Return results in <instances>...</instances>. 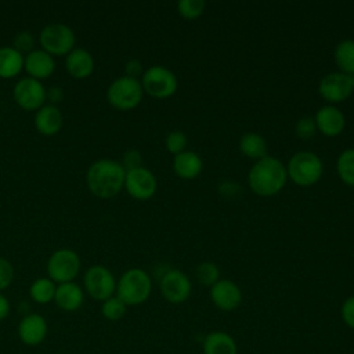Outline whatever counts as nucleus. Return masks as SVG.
I'll return each instance as SVG.
<instances>
[{
	"label": "nucleus",
	"instance_id": "13",
	"mask_svg": "<svg viewBox=\"0 0 354 354\" xmlns=\"http://www.w3.org/2000/svg\"><path fill=\"white\" fill-rule=\"evenodd\" d=\"M15 102L25 111H36L44 105L46 90L40 80L33 77H22L12 90Z\"/></svg>",
	"mask_w": 354,
	"mask_h": 354
},
{
	"label": "nucleus",
	"instance_id": "39",
	"mask_svg": "<svg viewBox=\"0 0 354 354\" xmlns=\"http://www.w3.org/2000/svg\"><path fill=\"white\" fill-rule=\"evenodd\" d=\"M10 310H11V307H10L8 299L0 292V321L6 319L8 317Z\"/></svg>",
	"mask_w": 354,
	"mask_h": 354
},
{
	"label": "nucleus",
	"instance_id": "5",
	"mask_svg": "<svg viewBox=\"0 0 354 354\" xmlns=\"http://www.w3.org/2000/svg\"><path fill=\"white\" fill-rule=\"evenodd\" d=\"M142 95L144 90L141 82L126 75L115 79L106 90L108 102L119 111L134 109L141 102Z\"/></svg>",
	"mask_w": 354,
	"mask_h": 354
},
{
	"label": "nucleus",
	"instance_id": "38",
	"mask_svg": "<svg viewBox=\"0 0 354 354\" xmlns=\"http://www.w3.org/2000/svg\"><path fill=\"white\" fill-rule=\"evenodd\" d=\"M218 191H220V194H223L224 196L231 198V196L236 195L238 192H241V187L236 185V184L232 183V181H224V183H221V184L218 185Z\"/></svg>",
	"mask_w": 354,
	"mask_h": 354
},
{
	"label": "nucleus",
	"instance_id": "25",
	"mask_svg": "<svg viewBox=\"0 0 354 354\" xmlns=\"http://www.w3.org/2000/svg\"><path fill=\"white\" fill-rule=\"evenodd\" d=\"M333 59L339 68V72L353 75L354 73V40L344 39L339 41L333 51Z\"/></svg>",
	"mask_w": 354,
	"mask_h": 354
},
{
	"label": "nucleus",
	"instance_id": "6",
	"mask_svg": "<svg viewBox=\"0 0 354 354\" xmlns=\"http://www.w3.org/2000/svg\"><path fill=\"white\" fill-rule=\"evenodd\" d=\"M140 82L144 93L158 100L171 97L178 88L176 73L163 65H152L145 69Z\"/></svg>",
	"mask_w": 354,
	"mask_h": 354
},
{
	"label": "nucleus",
	"instance_id": "30",
	"mask_svg": "<svg viewBox=\"0 0 354 354\" xmlns=\"http://www.w3.org/2000/svg\"><path fill=\"white\" fill-rule=\"evenodd\" d=\"M206 8V3L203 0H180L177 3L178 14L185 19H196L199 18Z\"/></svg>",
	"mask_w": 354,
	"mask_h": 354
},
{
	"label": "nucleus",
	"instance_id": "26",
	"mask_svg": "<svg viewBox=\"0 0 354 354\" xmlns=\"http://www.w3.org/2000/svg\"><path fill=\"white\" fill-rule=\"evenodd\" d=\"M55 283L50 278H37L29 288L30 299L39 304H47L54 301L55 296Z\"/></svg>",
	"mask_w": 354,
	"mask_h": 354
},
{
	"label": "nucleus",
	"instance_id": "32",
	"mask_svg": "<svg viewBox=\"0 0 354 354\" xmlns=\"http://www.w3.org/2000/svg\"><path fill=\"white\" fill-rule=\"evenodd\" d=\"M315 131H317V126H315L314 116H301L295 124V133L301 140H308L314 137Z\"/></svg>",
	"mask_w": 354,
	"mask_h": 354
},
{
	"label": "nucleus",
	"instance_id": "34",
	"mask_svg": "<svg viewBox=\"0 0 354 354\" xmlns=\"http://www.w3.org/2000/svg\"><path fill=\"white\" fill-rule=\"evenodd\" d=\"M12 279H14L12 264L8 260L0 257V292L7 289L11 285Z\"/></svg>",
	"mask_w": 354,
	"mask_h": 354
},
{
	"label": "nucleus",
	"instance_id": "29",
	"mask_svg": "<svg viewBox=\"0 0 354 354\" xmlns=\"http://www.w3.org/2000/svg\"><path fill=\"white\" fill-rule=\"evenodd\" d=\"M127 311V306L115 295L101 304V314L108 321H119L124 317Z\"/></svg>",
	"mask_w": 354,
	"mask_h": 354
},
{
	"label": "nucleus",
	"instance_id": "37",
	"mask_svg": "<svg viewBox=\"0 0 354 354\" xmlns=\"http://www.w3.org/2000/svg\"><path fill=\"white\" fill-rule=\"evenodd\" d=\"M124 72H126V76H129V77H133V79L141 77L142 73H144L141 61H138V59L127 61L126 65H124Z\"/></svg>",
	"mask_w": 354,
	"mask_h": 354
},
{
	"label": "nucleus",
	"instance_id": "16",
	"mask_svg": "<svg viewBox=\"0 0 354 354\" xmlns=\"http://www.w3.org/2000/svg\"><path fill=\"white\" fill-rule=\"evenodd\" d=\"M317 131L325 137H337L346 126V118L336 105L321 106L314 116Z\"/></svg>",
	"mask_w": 354,
	"mask_h": 354
},
{
	"label": "nucleus",
	"instance_id": "9",
	"mask_svg": "<svg viewBox=\"0 0 354 354\" xmlns=\"http://www.w3.org/2000/svg\"><path fill=\"white\" fill-rule=\"evenodd\" d=\"M353 91L354 84L351 75L339 71L325 75L318 83V93L321 98L329 105H336L348 100Z\"/></svg>",
	"mask_w": 354,
	"mask_h": 354
},
{
	"label": "nucleus",
	"instance_id": "12",
	"mask_svg": "<svg viewBox=\"0 0 354 354\" xmlns=\"http://www.w3.org/2000/svg\"><path fill=\"white\" fill-rule=\"evenodd\" d=\"M158 188V181L155 174L147 167L141 166L138 169L127 170L124 177V189L127 194L137 201L151 199Z\"/></svg>",
	"mask_w": 354,
	"mask_h": 354
},
{
	"label": "nucleus",
	"instance_id": "3",
	"mask_svg": "<svg viewBox=\"0 0 354 354\" xmlns=\"http://www.w3.org/2000/svg\"><path fill=\"white\" fill-rule=\"evenodd\" d=\"M152 290V281L142 268H129L116 282L115 295L126 306H138L148 300Z\"/></svg>",
	"mask_w": 354,
	"mask_h": 354
},
{
	"label": "nucleus",
	"instance_id": "4",
	"mask_svg": "<svg viewBox=\"0 0 354 354\" xmlns=\"http://www.w3.org/2000/svg\"><path fill=\"white\" fill-rule=\"evenodd\" d=\"M285 166L288 180H292L300 187L314 185L321 180L324 173L321 158L311 151H299L293 153Z\"/></svg>",
	"mask_w": 354,
	"mask_h": 354
},
{
	"label": "nucleus",
	"instance_id": "17",
	"mask_svg": "<svg viewBox=\"0 0 354 354\" xmlns=\"http://www.w3.org/2000/svg\"><path fill=\"white\" fill-rule=\"evenodd\" d=\"M24 68L28 72L29 77L41 80L53 75L55 69V62L53 55H50L44 50H33L24 58Z\"/></svg>",
	"mask_w": 354,
	"mask_h": 354
},
{
	"label": "nucleus",
	"instance_id": "18",
	"mask_svg": "<svg viewBox=\"0 0 354 354\" xmlns=\"http://www.w3.org/2000/svg\"><path fill=\"white\" fill-rule=\"evenodd\" d=\"M203 169V160L198 152L184 151L173 158V170L183 180L196 178Z\"/></svg>",
	"mask_w": 354,
	"mask_h": 354
},
{
	"label": "nucleus",
	"instance_id": "8",
	"mask_svg": "<svg viewBox=\"0 0 354 354\" xmlns=\"http://www.w3.org/2000/svg\"><path fill=\"white\" fill-rule=\"evenodd\" d=\"M80 271V259L75 250H55L47 261V272L54 283L73 282Z\"/></svg>",
	"mask_w": 354,
	"mask_h": 354
},
{
	"label": "nucleus",
	"instance_id": "2",
	"mask_svg": "<svg viewBox=\"0 0 354 354\" xmlns=\"http://www.w3.org/2000/svg\"><path fill=\"white\" fill-rule=\"evenodd\" d=\"M126 170L122 163L112 159H100L90 165L86 173V184L90 192L108 199L124 188Z\"/></svg>",
	"mask_w": 354,
	"mask_h": 354
},
{
	"label": "nucleus",
	"instance_id": "24",
	"mask_svg": "<svg viewBox=\"0 0 354 354\" xmlns=\"http://www.w3.org/2000/svg\"><path fill=\"white\" fill-rule=\"evenodd\" d=\"M24 68V57L14 47H0V77L17 76Z\"/></svg>",
	"mask_w": 354,
	"mask_h": 354
},
{
	"label": "nucleus",
	"instance_id": "36",
	"mask_svg": "<svg viewBox=\"0 0 354 354\" xmlns=\"http://www.w3.org/2000/svg\"><path fill=\"white\" fill-rule=\"evenodd\" d=\"M122 166L124 167V170H133V169H138L142 166V156L137 149H129L124 152L123 155V163Z\"/></svg>",
	"mask_w": 354,
	"mask_h": 354
},
{
	"label": "nucleus",
	"instance_id": "28",
	"mask_svg": "<svg viewBox=\"0 0 354 354\" xmlns=\"http://www.w3.org/2000/svg\"><path fill=\"white\" fill-rule=\"evenodd\" d=\"M195 278L202 286H213L220 279V270L213 261H202L195 268Z\"/></svg>",
	"mask_w": 354,
	"mask_h": 354
},
{
	"label": "nucleus",
	"instance_id": "40",
	"mask_svg": "<svg viewBox=\"0 0 354 354\" xmlns=\"http://www.w3.org/2000/svg\"><path fill=\"white\" fill-rule=\"evenodd\" d=\"M62 90L59 87H51L48 91H46V98H48L51 102H59L62 100Z\"/></svg>",
	"mask_w": 354,
	"mask_h": 354
},
{
	"label": "nucleus",
	"instance_id": "27",
	"mask_svg": "<svg viewBox=\"0 0 354 354\" xmlns=\"http://www.w3.org/2000/svg\"><path fill=\"white\" fill-rule=\"evenodd\" d=\"M336 171L344 184L354 187V148L340 152L336 160Z\"/></svg>",
	"mask_w": 354,
	"mask_h": 354
},
{
	"label": "nucleus",
	"instance_id": "7",
	"mask_svg": "<svg viewBox=\"0 0 354 354\" xmlns=\"http://www.w3.org/2000/svg\"><path fill=\"white\" fill-rule=\"evenodd\" d=\"M39 41L41 48L50 55H68L75 46V33L69 26L54 22L41 29Z\"/></svg>",
	"mask_w": 354,
	"mask_h": 354
},
{
	"label": "nucleus",
	"instance_id": "11",
	"mask_svg": "<svg viewBox=\"0 0 354 354\" xmlns=\"http://www.w3.org/2000/svg\"><path fill=\"white\" fill-rule=\"evenodd\" d=\"M163 299L171 304H181L191 296L192 283L185 272L177 268H169L159 282Z\"/></svg>",
	"mask_w": 354,
	"mask_h": 354
},
{
	"label": "nucleus",
	"instance_id": "41",
	"mask_svg": "<svg viewBox=\"0 0 354 354\" xmlns=\"http://www.w3.org/2000/svg\"><path fill=\"white\" fill-rule=\"evenodd\" d=\"M351 80H353V84H354V73L351 75Z\"/></svg>",
	"mask_w": 354,
	"mask_h": 354
},
{
	"label": "nucleus",
	"instance_id": "19",
	"mask_svg": "<svg viewBox=\"0 0 354 354\" xmlns=\"http://www.w3.org/2000/svg\"><path fill=\"white\" fill-rule=\"evenodd\" d=\"M54 301L64 311H68V313L76 311L82 307L84 301L83 289L75 282L59 283L55 289Z\"/></svg>",
	"mask_w": 354,
	"mask_h": 354
},
{
	"label": "nucleus",
	"instance_id": "20",
	"mask_svg": "<svg viewBox=\"0 0 354 354\" xmlns=\"http://www.w3.org/2000/svg\"><path fill=\"white\" fill-rule=\"evenodd\" d=\"M68 73L75 79H86L94 71V59L84 48H73L65 59Z\"/></svg>",
	"mask_w": 354,
	"mask_h": 354
},
{
	"label": "nucleus",
	"instance_id": "21",
	"mask_svg": "<svg viewBox=\"0 0 354 354\" xmlns=\"http://www.w3.org/2000/svg\"><path fill=\"white\" fill-rule=\"evenodd\" d=\"M202 351L203 354H238V344L230 333L213 330L205 336Z\"/></svg>",
	"mask_w": 354,
	"mask_h": 354
},
{
	"label": "nucleus",
	"instance_id": "10",
	"mask_svg": "<svg viewBox=\"0 0 354 354\" xmlns=\"http://www.w3.org/2000/svg\"><path fill=\"white\" fill-rule=\"evenodd\" d=\"M84 289L97 301H104L116 292V281L111 270L104 266H91L83 278Z\"/></svg>",
	"mask_w": 354,
	"mask_h": 354
},
{
	"label": "nucleus",
	"instance_id": "14",
	"mask_svg": "<svg viewBox=\"0 0 354 354\" xmlns=\"http://www.w3.org/2000/svg\"><path fill=\"white\" fill-rule=\"evenodd\" d=\"M210 300L221 311H232L242 301L241 288L231 279H218L210 286Z\"/></svg>",
	"mask_w": 354,
	"mask_h": 354
},
{
	"label": "nucleus",
	"instance_id": "35",
	"mask_svg": "<svg viewBox=\"0 0 354 354\" xmlns=\"http://www.w3.org/2000/svg\"><path fill=\"white\" fill-rule=\"evenodd\" d=\"M340 315L343 322L350 328L354 329V295L348 296L340 307Z\"/></svg>",
	"mask_w": 354,
	"mask_h": 354
},
{
	"label": "nucleus",
	"instance_id": "15",
	"mask_svg": "<svg viewBox=\"0 0 354 354\" xmlns=\"http://www.w3.org/2000/svg\"><path fill=\"white\" fill-rule=\"evenodd\" d=\"M19 340L26 346H39L47 337L48 326L43 315L32 313L25 315L17 328Z\"/></svg>",
	"mask_w": 354,
	"mask_h": 354
},
{
	"label": "nucleus",
	"instance_id": "1",
	"mask_svg": "<svg viewBox=\"0 0 354 354\" xmlns=\"http://www.w3.org/2000/svg\"><path fill=\"white\" fill-rule=\"evenodd\" d=\"M286 181V166L271 155L256 160L248 174L249 188L259 196L277 195L283 189Z\"/></svg>",
	"mask_w": 354,
	"mask_h": 354
},
{
	"label": "nucleus",
	"instance_id": "23",
	"mask_svg": "<svg viewBox=\"0 0 354 354\" xmlns=\"http://www.w3.org/2000/svg\"><path fill=\"white\" fill-rule=\"evenodd\" d=\"M239 151L249 159L253 160H259L263 159L264 156L268 155V145L267 141L263 136H260L259 133L254 131H249L245 133L241 138H239Z\"/></svg>",
	"mask_w": 354,
	"mask_h": 354
},
{
	"label": "nucleus",
	"instance_id": "33",
	"mask_svg": "<svg viewBox=\"0 0 354 354\" xmlns=\"http://www.w3.org/2000/svg\"><path fill=\"white\" fill-rule=\"evenodd\" d=\"M33 46H35V37L30 35V32H19L15 35L14 37V48L17 51L22 53H30L33 51Z\"/></svg>",
	"mask_w": 354,
	"mask_h": 354
},
{
	"label": "nucleus",
	"instance_id": "22",
	"mask_svg": "<svg viewBox=\"0 0 354 354\" xmlns=\"http://www.w3.org/2000/svg\"><path fill=\"white\" fill-rule=\"evenodd\" d=\"M35 126L43 136H54L62 127V115L55 105H43L35 115Z\"/></svg>",
	"mask_w": 354,
	"mask_h": 354
},
{
	"label": "nucleus",
	"instance_id": "31",
	"mask_svg": "<svg viewBox=\"0 0 354 354\" xmlns=\"http://www.w3.org/2000/svg\"><path fill=\"white\" fill-rule=\"evenodd\" d=\"M187 144H188V138H187L185 133L181 130H171L165 138L166 149L171 155H178V153L184 152L187 148Z\"/></svg>",
	"mask_w": 354,
	"mask_h": 354
}]
</instances>
